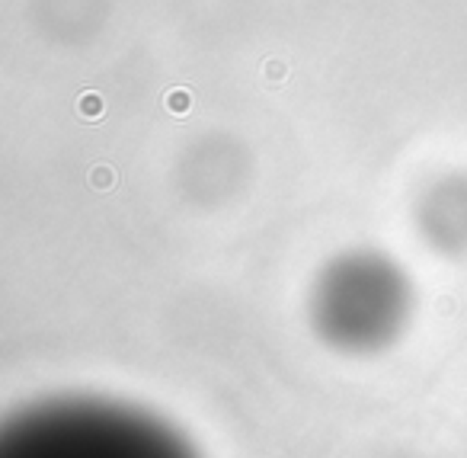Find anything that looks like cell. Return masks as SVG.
<instances>
[{
  "instance_id": "cell-1",
  "label": "cell",
  "mask_w": 467,
  "mask_h": 458,
  "mask_svg": "<svg viewBox=\"0 0 467 458\" xmlns=\"http://www.w3.org/2000/svg\"><path fill=\"white\" fill-rule=\"evenodd\" d=\"M0 458H196L167 423L109 401H48L3 426Z\"/></svg>"
},
{
  "instance_id": "cell-3",
  "label": "cell",
  "mask_w": 467,
  "mask_h": 458,
  "mask_svg": "<svg viewBox=\"0 0 467 458\" xmlns=\"http://www.w3.org/2000/svg\"><path fill=\"white\" fill-rule=\"evenodd\" d=\"M420 231L445 253L467 250V173L435 179L420 202Z\"/></svg>"
},
{
  "instance_id": "cell-2",
  "label": "cell",
  "mask_w": 467,
  "mask_h": 458,
  "mask_svg": "<svg viewBox=\"0 0 467 458\" xmlns=\"http://www.w3.org/2000/svg\"><path fill=\"white\" fill-rule=\"evenodd\" d=\"M413 292L407 272L384 253H343L320 272L310 295L314 327L343 353H374L410 320Z\"/></svg>"
}]
</instances>
